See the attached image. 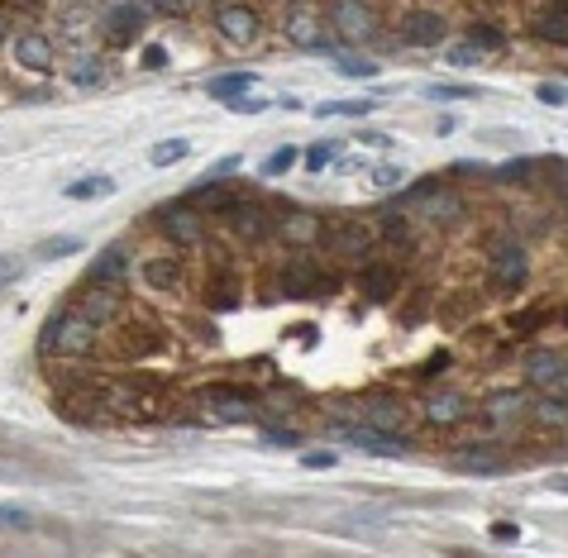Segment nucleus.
Returning a JSON list of instances; mask_svg holds the SVG:
<instances>
[{
  "label": "nucleus",
  "mask_w": 568,
  "mask_h": 558,
  "mask_svg": "<svg viewBox=\"0 0 568 558\" xmlns=\"http://www.w3.org/2000/svg\"><path fill=\"white\" fill-rule=\"evenodd\" d=\"M325 234V220H315V215H306L301 205H291V201H282V211H272V239H287V243H297V248H306V243H315Z\"/></svg>",
  "instance_id": "4"
},
{
  "label": "nucleus",
  "mask_w": 568,
  "mask_h": 558,
  "mask_svg": "<svg viewBox=\"0 0 568 558\" xmlns=\"http://www.w3.org/2000/svg\"><path fill=\"white\" fill-rule=\"evenodd\" d=\"M330 25L340 29L344 44H368L377 34V15L363 5V0H334L330 5Z\"/></svg>",
  "instance_id": "5"
},
{
  "label": "nucleus",
  "mask_w": 568,
  "mask_h": 558,
  "mask_svg": "<svg viewBox=\"0 0 568 558\" xmlns=\"http://www.w3.org/2000/svg\"><path fill=\"white\" fill-rule=\"evenodd\" d=\"M254 72H229V77H210V100H225V106H235V100H239V91H248V87H254Z\"/></svg>",
  "instance_id": "23"
},
{
  "label": "nucleus",
  "mask_w": 568,
  "mask_h": 558,
  "mask_svg": "<svg viewBox=\"0 0 568 558\" xmlns=\"http://www.w3.org/2000/svg\"><path fill=\"white\" fill-rule=\"evenodd\" d=\"M531 382L535 387H550V397H559L568 406V363L563 358H550V354H540L531 363Z\"/></svg>",
  "instance_id": "18"
},
{
  "label": "nucleus",
  "mask_w": 568,
  "mask_h": 558,
  "mask_svg": "<svg viewBox=\"0 0 568 558\" xmlns=\"http://www.w3.org/2000/svg\"><path fill=\"white\" fill-rule=\"evenodd\" d=\"M492 540H497V544H516L521 530H516L511 521H497V525H492Z\"/></svg>",
  "instance_id": "45"
},
{
  "label": "nucleus",
  "mask_w": 568,
  "mask_h": 558,
  "mask_svg": "<svg viewBox=\"0 0 568 558\" xmlns=\"http://www.w3.org/2000/svg\"><path fill=\"white\" fill-rule=\"evenodd\" d=\"M468 96H478V91H468V87H426V100H468Z\"/></svg>",
  "instance_id": "41"
},
{
  "label": "nucleus",
  "mask_w": 568,
  "mask_h": 558,
  "mask_svg": "<svg viewBox=\"0 0 568 558\" xmlns=\"http://www.w3.org/2000/svg\"><path fill=\"white\" fill-rule=\"evenodd\" d=\"M44 348H58V358H87L96 348V325L81 315L77 305H68L62 315H53L48 335H44Z\"/></svg>",
  "instance_id": "1"
},
{
  "label": "nucleus",
  "mask_w": 568,
  "mask_h": 558,
  "mask_svg": "<svg viewBox=\"0 0 568 558\" xmlns=\"http://www.w3.org/2000/svg\"><path fill=\"white\" fill-rule=\"evenodd\" d=\"M325 243L340 258H363L373 248V230L363 220H325Z\"/></svg>",
  "instance_id": "9"
},
{
  "label": "nucleus",
  "mask_w": 568,
  "mask_h": 558,
  "mask_svg": "<svg viewBox=\"0 0 568 558\" xmlns=\"http://www.w3.org/2000/svg\"><path fill=\"white\" fill-rule=\"evenodd\" d=\"M282 29H287V44H297L306 53H334L325 44V25H321V15H315V10H291Z\"/></svg>",
  "instance_id": "13"
},
{
  "label": "nucleus",
  "mask_w": 568,
  "mask_h": 558,
  "mask_svg": "<svg viewBox=\"0 0 568 558\" xmlns=\"http://www.w3.org/2000/svg\"><path fill=\"white\" fill-rule=\"evenodd\" d=\"M426 416L435 425H454V420L468 416V397H464V391H430V397H426Z\"/></svg>",
  "instance_id": "19"
},
{
  "label": "nucleus",
  "mask_w": 568,
  "mask_h": 558,
  "mask_svg": "<svg viewBox=\"0 0 568 558\" xmlns=\"http://www.w3.org/2000/svg\"><path fill=\"white\" fill-rule=\"evenodd\" d=\"M158 230L173 239V243H186V248H196V243L205 239V224H201V215H196L192 201L163 205V211H158Z\"/></svg>",
  "instance_id": "6"
},
{
  "label": "nucleus",
  "mask_w": 568,
  "mask_h": 558,
  "mask_svg": "<svg viewBox=\"0 0 568 558\" xmlns=\"http://www.w3.org/2000/svg\"><path fill=\"white\" fill-rule=\"evenodd\" d=\"M531 168H535L531 158H516V162H507V168H497L492 177H497V181H521V177H531Z\"/></svg>",
  "instance_id": "40"
},
{
  "label": "nucleus",
  "mask_w": 568,
  "mask_h": 558,
  "mask_svg": "<svg viewBox=\"0 0 568 558\" xmlns=\"http://www.w3.org/2000/svg\"><path fill=\"white\" fill-rule=\"evenodd\" d=\"M301 463L306 468H334V463H340V453H334V449H310V453H301Z\"/></svg>",
  "instance_id": "42"
},
{
  "label": "nucleus",
  "mask_w": 568,
  "mask_h": 558,
  "mask_svg": "<svg viewBox=\"0 0 568 558\" xmlns=\"http://www.w3.org/2000/svg\"><path fill=\"white\" fill-rule=\"evenodd\" d=\"M0 530H34V511H25V506H0Z\"/></svg>",
  "instance_id": "34"
},
{
  "label": "nucleus",
  "mask_w": 568,
  "mask_h": 558,
  "mask_svg": "<svg viewBox=\"0 0 568 558\" xmlns=\"http://www.w3.org/2000/svg\"><path fill=\"white\" fill-rule=\"evenodd\" d=\"M115 191V181L110 177H81V181H72L68 186V196L72 201H87V196H110Z\"/></svg>",
  "instance_id": "29"
},
{
  "label": "nucleus",
  "mask_w": 568,
  "mask_h": 558,
  "mask_svg": "<svg viewBox=\"0 0 568 558\" xmlns=\"http://www.w3.org/2000/svg\"><path fill=\"white\" fill-rule=\"evenodd\" d=\"M402 44H415V48H435L439 38H445V19H439L435 10H415V15H406L402 19Z\"/></svg>",
  "instance_id": "15"
},
{
  "label": "nucleus",
  "mask_w": 568,
  "mask_h": 558,
  "mask_svg": "<svg viewBox=\"0 0 568 558\" xmlns=\"http://www.w3.org/2000/svg\"><path fill=\"white\" fill-rule=\"evenodd\" d=\"M143 19H149V15H143L139 0H134V5H120V10H110V19H105V34H110L115 44H124V38H134L143 29Z\"/></svg>",
  "instance_id": "22"
},
{
  "label": "nucleus",
  "mask_w": 568,
  "mask_h": 558,
  "mask_svg": "<svg viewBox=\"0 0 568 558\" xmlns=\"http://www.w3.org/2000/svg\"><path fill=\"white\" fill-rule=\"evenodd\" d=\"M363 425L402 434V425H406V410H402V401H392L387 391H373V397H363Z\"/></svg>",
  "instance_id": "16"
},
{
  "label": "nucleus",
  "mask_w": 568,
  "mask_h": 558,
  "mask_svg": "<svg viewBox=\"0 0 568 558\" xmlns=\"http://www.w3.org/2000/svg\"><path fill=\"white\" fill-rule=\"evenodd\" d=\"M143 282H149L153 292H173V286L182 282V267L173 258H149L143 263Z\"/></svg>",
  "instance_id": "24"
},
{
  "label": "nucleus",
  "mask_w": 568,
  "mask_h": 558,
  "mask_svg": "<svg viewBox=\"0 0 568 558\" xmlns=\"http://www.w3.org/2000/svg\"><path fill=\"white\" fill-rule=\"evenodd\" d=\"M535 96H540V106H568V91H563V87H554V81H544V87H540Z\"/></svg>",
  "instance_id": "43"
},
{
  "label": "nucleus",
  "mask_w": 568,
  "mask_h": 558,
  "mask_svg": "<svg viewBox=\"0 0 568 558\" xmlns=\"http://www.w3.org/2000/svg\"><path fill=\"white\" fill-rule=\"evenodd\" d=\"M263 444H272V449H301V434L297 429H282V425H268L263 429Z\"/></svg>",
  "instance_id": "37"
},
{
  "label": "nucleus",
  "mask_w": 568,
  "mask_h": 558,
  "mask_svg": "<svg viewBox=\"0 0 568 558\" xmlns=\"http://www.w3.org/2000/svg\"><path fill=\"white\" fill-rule=\"evenodd\" d=\"M554 491H568V478H554Z\"/></svg>",
  "instance_id": "48"
},
{
  "label": "nucleus",
  "mask_w": 568,
  "mask_h": 558,
  "mask_svg": "<svg viewBox=\"0 0 568 558\" xmlns=\"http://www.w3.org/2000/svg\"><path fill=\"white\" fill-rule=\"evenodd\" d=\"M10 53H15V62H19V67H29V72H53V62H58L53 38H48V34H34V29L15 34Z\"/></svg>",
  "instance_id": "11"
},
{
  "label": "nucleus",
  "mask_w": 568,
  "mask_h": 558,
  "mask_svg": "<svg viewBox=\"0 0 568 558\" xmlns=\"http://www.w3.org/2000/svg\"><path fill=\"white\" fill-rule=\"evenodd\" d=\"M124 273H130V258H124V248H120V243H110V248H105V253L91 263L87 282H96V286H120Z\"/></svg>",
  "instance_id": "20"
},
{
  "label": "nucleus",
  "mask_w": 568,
  "mask_h": 558,
  "mask_svg": "<svg viewBox=\"0 0 568 558\" xmlns=\"http://www.w3.org/2000/svg\"><path fill=\"white\" fill-rule=\"evenodd\" d=\"M373 110V100H325V106H315L321 119H359Z\"/></svg>",
  "instance_id": "25"
},
{
  "label": "nucleus",
  "mask_w": 568,
  "mask_h": 558,
  "mask_svg": "<svg viewBox=\"0 0 568 558\" xmlns=\"http://www.w3.org/2000/svg\"><path fill=\"white\" fill-rule=\"evenodd\" d=\"M229 230H235L239 239H248V243L272 239V205H263V201H235V205H229Z\"/></svg>",
  "instance_id": "8"
},
{
  "label": "nucleus",
  "mask_w": 568,
  "mask_h": 558,
  "mask_svg": "<svg viewBox=\"0 0 568 558\" xmlns=\"http://www.w3.org/2000/svg\"><path fill=\"white\" fill-rule=\"evenodd\" d=\"M239 162H244L239 153H229V158H220V162H216V168H210V172H205V181H201V186H216V181H225V177H235V168H239Z\"/></svg>",
  "instance_id": "38"
},
{
  "label": "nucleus",
  "mask_w": 568,
  "mask_h": 558,
  "mask_svg": "<svg viewBox=\"0 0 568 558\" xmlns=\"http://www.w3.org/2000/svg\"><path fill=\"white\" fill-rule=\"evenodd\" d=\"M454 468L458 472H473V478H497V472L507 468V453L492 449V444H478V449L454 453Z\"/></svg>",
  "instance_id": "17"
},
{
  "label": "nucleus",
  "mask_w": 568,
  "mask_h": 558,
  "mask_svg": "<svg viewBox=\"0 0 568 558\" xmlns=\"http://www.w3.org/2000/svg\"><path fill=\"white\" fill-rule=\"evenodd\" d=\"M535 34L544 44H568V15H535Z\"/></svg>",
  "instance_id": "28"
},
{
  "label": "nucleus",
  "mask_w": 568,
  "mask_h": 558,
  "mask_svg": "<svg viewBox=\"0 0 568 558\" xmlns=\"http://www.w3.org/2000/svg\"><path fill=\"white\" fill-rule=\"evenodd\" d=\"M163 62H167V48H163V44H149V48H143V67H163Z\"/></svg>",
  "instance_id": "46"
},
{
  "label": "nucleus",
  "mask_w": 568,
  "mask_h": 558,
  "mask_svg": "<svg viewBox=\"0 0 568 558\" xmlns=\"http://www.w3.org/2000/svg\"><path fill=\"white\" fill-rule=\"evenodd\" d=\"M368 181H373V191H396V186L406 181V168L402 162H377V168L368 172Z\"/></svg>",
  "instance_id": "27"
},
{
  "label": "nucleus",
  "mask_w": 568,
  "mask_h": 558,
  "mask_svg": "<svg viewBox=\"0 0 568 558\" xmlns=\"http://www.w3.org/2000/svg\"><path fill=\"white\" fill-rule=\"evenodd\" d=\"M334 67H340L344 77H377V62H368V57H340V53H334Z\"/></svg>",
  "instance_id": "35"
},
{
  "label": "nucleus",
  "mask_w": 568,
  "mask_h": 558,
  "mask_svg": "<svg viewBox=\"0 0 568 558\" xmlns=\"http://www.w3.org/2000/svg\"><path fill=\"white\" fill-rule=\"evenodd\" d=\"M330 162H340V143H315V149H306V172H325Z\"/></svg>",
  "instance_id": "31"
},
{
  "label": "nucleus",
  "mask_w": 568,
  "mask_h": 558,
  "mask_svg": "<svg viewBox=\"0 0 568 558\" xmlns=\"http://www.w3.org/2000/svg\"><path fill=\"white\" fill-rule=\"evenodd\" d=\"M359 286H363V296H368V301H392L402 282H396V267H392V263H368Z\"/></svg>",
  "instance_id": "21"
},
{
  "label": "nucleus",
  "mask_w": 568,
  "mask_h": 558,
  "mask_svg": "<svg viewBox=\"0 0 568 558\" xmlns=\"http://www.w3.org/2000/svg\"><path fill=\"white\" fill-rule=\"evenodd\" d=\"M297 162H301V153L287 143V149H278V153H268V158H263V168H258V172H263V177H282L287 168H297Z\"/></svg>",
  "instance_id": "30"
},
{
  "label": "nucleus",
  "mask_w": 568,
  "mask_h": 558,
  "mask_svg": "<svg viewBox=\"0 0 568 558\" xmlns=\"http://www.w3.org/2000/svg\"><path fill=\"white\" fill-rule=\"evenodd\" d=\"M282 292L297 296V301L321 296V292H330V273H325L315 258H291V263L282 267Z\"/></svg>",
  "instance_id": "7"
},
{
  "label": "nucleus",
  "mask_w": 568,
  "mask_h": 558,
  "mask_svg": "<svg viewBox=\"0 0 568 558\" xmlns=\"http://www.w3.org/2000/svg\"><path fill=\"white\" fill-rule=\"evenodd\" d=\"M201 410H205L210 420H220V425H244V420L258 416L254 397L239 391V387H205L201 391Z\"/></svg>",
  "instance_id": "2"
},
{
  "label": "nucleus",
  "mask_w": 568,
  "mask_h": 558,
  "mask_svg": "<svg viewBox=\"0 0 568 558\" xmlns=\"http://www.w3.org/2000/svg\"><path fill=\"white\" fill-rule=\"evenodd\" d=\"M25 258H19V253H0V292H5V286L10 282H19V277H25Z\"/></svg>",
  "instance_id": "36"
},
{
  "label": "nucleus",
  "mask_w": 568,
  "mask_h": 558,
  "mask_svg": "<svg viewBox=\"0 0 568 558\" xmlns=\"http://www.w3.org/2000/svg\"><path fill=\"white\" fill-rule=\"evenodd\" d=\"M186 153H192V143H186V139H163V143L149 149V162H153V168H167V162H182Z\"/></svg>",
  "instance_id": "26"
},
{
  "label": "nucleus",
  "mask_w": 568,
  "mask_h": 558,
  "mask_svg": "<svg viewBox=\"0 0 568 558\" xmlns=\"http://www.w3.org/2000/svg\"><path fill=\"white\" fill-rule=\"evenodd\" d=\"M153 5H163V10H173V15H182V10H192L196 0H153Z\"/></svg>",
  "instance_id": "47"
},
{
  "label": "nucleus",
  "mask_w": 568,
  "mask_h": 558,
  "mask_svg": "<svg viewBox=\"0 0 568 558\" xmlns=\"http://www.w3.org/2000/svg\"><path fill=\"white\" fill-rule=\"evenodd\" d=\"M344 439H349L353 449H363V453H377V459H396V453H406V449H411L406 434L373 429V425H353V429H344Z\"/></svg>",
  "instance_id": "12"
},
{
  "label": "nucleus",
  "mask_w": 568,
  "mask_h": 558,
  "mask_svg": "<svg viewBox=\"0 0 568 558\" xmlns=\"http://www.w3.org/2000/svg\"><path fill=\"white\" fill-rule=\"evenodd\" d=\"M72 305L100 329V325H110L120 310H124V296H120V286H96V282H87V292H81Z\"/></svg>",
  "instance_id": "10"
},
{
  "label": "nucleus",
  "mask_w": 568,
  "mask_h": 558,
  "mask_svg": "<svg viewBox=\"0 0 568 558\" xmlns=\"http://www.w3.org/2000/svg\"><path fill=\"white\" fill-rule=\"evenodd\" d=\"M468 44H478V48H501V29L482 25V29H473V38H468Z\"/></svg>",
  "instance_id": "44"
},
{
  "label": "nucleus",
  "mask_w": 568,
  "mask_h": 558,
  "mask_svg": "<svg viewBox=\"0 0 568 558\" xmlns=\"http://www.w3.org/2000/svg\"><path fill=\"white\" fill-rule=\"evenodd\" d=\"M216 29H220L225 44H254L263 25H258V15L248 5H220L216 10Z\"/></svg>",
  "instance_id": "14"
},
{
  "label": "nucleus",
  "mask_w": 568,
  "mask_h": 558,
  "mask_svg": "<svg viewBox=\"0 0 568 558\" xmlns=\"http://www.w3.org/2000/svg\"><path fill=\"white\" fill-rule=\"evenodd\" d=\"M478 57H482L478 44H454V48H449V62H454V67H478Z\"/></svg>",
  "instance_id": "39"
},
{
  "label": "nucleus",
  "mask_w": 568,
  "mask_h": 558,
  "mask_svg": "<svg viewBox=\"0 0 568 558\" xmlns=\"http://www.w3.org/2000/svg\"><path fill=\"white\" fill-rule=\"evenodd\" d=\"M72 81H77V87H100V81H105L100 62H96V57H77V62H72Z\"/></svg>",
  "instance_id": "32"
},
{
  "label": "nucleus",
  "mask_w": 568,
  "mask_h": 558,
  "mask_svg": "<svg viewBox=\"0 0 568 558\" xmlns=\"http://www.w3.org/2000/svg\"><path fill=\"white\" fill-rule=\"evenodd\" d=\"M81 248V239L77 234H58V239H48L44 248H38V258H72Z\"/></svg>",
  "instance_id": "33"
},
{
  "label": "nucleus",
  "mask_w": 568,
  "mask_h": 558,
  "mask_svg": "<svg viewBox=\"0 0 568 558\" xmlns=\"http://www.w3.org/2000/svg\"><path fill=\"white\" fill-rule=\"evenodd\" d=\"M488 273H492L497 286H507V292L525 282V273H531V258H525L521 239H492V243H488Z\"/></svg>",
  "instance_id": "3"
}]
</instances>
